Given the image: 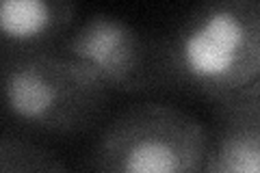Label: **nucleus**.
Wrapping results in <instances>:
<instances>
[{
	"mask_svg": "<svg viewBox=\"0 0 260 173\" xmlns=\"http://www.w3.org/2000/svg\"><path fill=\"white\" fill-rule=\"evenodd\" d=\"M172 80L213 102L260 80V0H215L186 15L167 44Z\"/></svg>",
	"mask_w": 260,
	"mask_h": 173,
	"instance_id": "f257e3e1",
	"label": "nucleus"
},
{
	"mask_svg": "<svg viewBox=\"0 0 260 173\" xmlns=\"http://www.w3.org/2000/svg\"><path fill=\"white\" fill-rule=\"evenodd\" d=\"M109 91L98 74L63 52H15L3 59V100L22 123L59 134L93 128Z\"/></svg>",
	"mask_w": 260,
	"mask_h": 173,
	"instance_id": "f03ea898",
	"label": "nucleus"
},
{
	"mask_svg": "<svg viewBox=\"0 0 260 173\" xmlns=\"http://www.w3.org/2000/svg\"><path fill=\"white\" fill-rule=\"evenodd\" d=\"M208 132L172 104L130 106L102 132L93 152L95 173H202Z\"/></svg>",
	"mask_w": 260,
	"mask_h": 173,
	"instance_id": "7ed1b4c3",
	"label": "nucleus"
},
{
	"mask_svg": "<svg viewBox=\"0 0 260 173\" xmlns=\"http://www.w3.org/2000/svg\"><path fill=\"white\" fill-rule=\"evenodd\" d=\"M61 50L91 67L109 89L124 93H141L172 82L167 44L148 39L115 15L87 18L65 37Z\"/></svg>",
	"mask_w": 260,
	"mask_h": 173,
	"instance_id": "20e7f679",
	"label": "nucleus"
},
{
	"mask_svg": "<svg viewBox=\"0 0 260 173\" xmlns=\"http://www.w3.org/2000/svg\"><path fill=\"white\" fill-rule=\"evenodd\" d=\"M202 173H260V97L251 87L217 100Z\"/></svg>",
	"mask_w": 260,
	"mask_h": 173,
	"instance_id": "39448f33",
	"label": "nucleus"
},
{
	"mask_svg": "<svg viewBox=\"0 0 260 173\" xmlns=\"http://www.w3.org/2000/svg\"><path fill=\"white\" fill-rule=\"evenodd\" d=\"M76 7L65 0H5L0 7V28L7 44L30 52L32 46H48L74 24Z\"/></svg>",
	"mask_w": 260,
	"mask_h": 173,
	"instance_id": "423d86ee",
	"label": "nucleus"
},
{
	"mask_svg": "<svg viewBox=\"0 0 260 173\" xmlns=\"http://www.w3.org/2000/svg\"><path fill=\"white\" fill-rule=\"evenodd\" d=\"M0 173H70L68 167L46 147L22 139L0 141Z\"/></svg>",
	"mask_w": 260,
	"mask_h": 173,
	"instance_id": "0eeeda50",
	"label": "nucleus"
},
{
	"mask_svg": "<svg viewBox=\"0 0 260 173\" xmlns=\"http://www.w3.org/2000/svg\"><path fill=\"white\" fill-rule=\"evenodd\" d=\"M251 91H254V93H256V95L260 97V80H256L254 85H251Z\"/></svg>",
	"mask_w": 260,
	"mask_h": 173,
	"instance_id": "6e6552de",
	"label": "nucleus"
}]
</instances>
